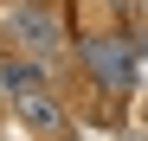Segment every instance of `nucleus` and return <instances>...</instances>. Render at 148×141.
Listing matches in <instances>:
<instances>
[{"mask_svg":"<svg viewBox=\"0 0 148 141\" xmlns=\"http://www.w3.org/2000/svg\"><path fill=\"white\" fill-rule=\"evenodd\" d=\"M13 39L19 45H26V52H58V26H52V13H45V7H19L13 13Z\"/></svg>","mask_w":148,"mask_h":141,"instance_id":"nucleus-2","label":"nucleus"},{"mask_svg":"<svg viewBox=\"0 0 148 141\" xmlns=\"http://www.w3.org/2000/svg\"><path fill=\"white\" fill-rule=\"evenodd\" d=\"M19 115H26L32 128H64V115H58V103L45 96V90H32V96H19Z\"/></svg>","mask_w":148,"mask_h":141,"instance_id":"nucleus-3","label":"nucleus"},{"mask_svg":"<svg viewBox=\"0 0 148 141\" xmlns=\"http://www.w3.org/2000/svg\"><path fill=\"white\" fill-rule=\"evenodd\" d=\"M0 83H7L13 96H26V90H39V64H26V58H7V64H0Z\"/></svg>","mask_w":148,"mask_h":141,"instance_id":"nucleus-4","label":"nucleus"},{"mask_svg":"<svg viewBox=\"0 0 148 141\" xmlns=\"http://www.w3.org/2000/svg\"><path fill=\"white\" fill-rule=\"evenodd\" d=\"M84 64H90L110 90H129V83H135V52H129L122 39H97V45H84Z\"/></svg>","mask_w":148,"mask_h":141,"instance_id":"nucleus-1","label":"nucleus"}]
</instances>
